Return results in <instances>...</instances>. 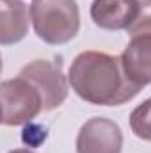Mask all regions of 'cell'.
Returning a JSON list of instances; mask_svg holds the SVG:
<instances>
[{
    "label": "cell",
    "instance_id": "obj_12",
    "mask_svg": "<svg viewBox=\"0 0 151 153\" xmlns=\"http://www.w3.org/2000/svg\"><path fill=\"white\" fill-rule=\"evenodd\" d=\"M9 153H34V152H30V150H13Z\"/></svg>",
    "mask_w": 151,
    "mask_h": 153
},
{
    "label": "cell",
    "instance_id": "obj_8",
    "mask_svg": "<svg viewBox=\"0 0 151 153\" xmlns=\"http://www.w3.org/2000/svg\"><path fill=\"white\" fill-rule=\"evenodd\" d=\"M29 7L23 0H0V43H20L29 32Z\"/></svg>",
    "mask_w": 151,
    "mask_h": 153
},
{
    "label": "cell",
    "instance_id": "obj_2",
    "mask_svg": "<svg viewBox=\"0 0 151 153\" xmlns=\"http://www.w3.org/2000/svg\"><path fill=\"white\" fill-rule=\"evenodd\" d=\"M30 20L36 36L48 45H64L80 30L76 0H32Z\"/></svg>",
    "mask_w": 151,
    "mask_h": 153
},
{
    "label": "cell",
    "instance_id": "obj_4",
    "mask_svg": "<svg viewBox=\"0 0 151 153\" xmlns=\"http://www.w3.org/2000/svg\"><path fill=\"white\" fill-rule=\"evenodd\" d=\"M21 78L29 80L43 98V111H53L68 98V80L62 73V62L38 59L21 68Z\"/></svg>",
    "mask_w": 151,
    "mask_h": 153
},
{
    "label": "cell",
    "instance_id": "obj_10",
    "mask_svg": "<svg viewBox=\"0 0 151 153\" xmlns=\"http://www.w3.org/2000/svg\"><path fill=\"white\" fill-rule=\"evenodd\" d=\"M128 34L132 38H135V36H151V0L141 2L139 14H137L135 22L132 23V27L128 29Z\"/></svg>",
    "mask_w": 151,
    "mask_h": 153
},
{
    "label": "cell",
    "instance_id": "obj_9",
    "mask_svg": "<svg viewBox=\"0 0 151 153\" xmlns=\"http://www.w3.org/2000/svg\"><path fill=\"white\" fill-rule=\"evenodd\" d=\"M130 128L132 132L142 139L151 143V98L135 107L130 114Z\"/></svg>",
    "mask_w": 151,
    "mask_h": 153
},
{
    "label": "cell",
    "instance_id": "obj_5",
    "mask_svg": "<svg viewBox=\"0 0 151 153\" xmlns=\"http://www.w3.org/2000/svg\"><path fill=\"white\" fill-rule=\"evenodd\" d=\"M123 132L109 117H91L76 135V153H121Z\"/></svg>",
    "mask_w": 151,
    "mask_h": 153
},
{
    "label": "cell",
    "instance_id": "obj_1",
    "mask_svg": "<svg viewBox=\"0 0 151 153\" xmlns=\"http://www.w3.org/2000/svg\"><path fill=\"white\" fill-rule=\"evenodd\" d=\"M68 82L78 98L103 107L123 105L141 91L124 75L121 57L96 50L76 55L70 68Z\"/></svg>",
    "mask_w": 151,
    "mask_h": 153
},
{
    "label": "cell",
    "instance_id": "obj_3",
    "mask_svg": "<svg viewBox=\"0 0 151 153\" xmlns=\"http://www.w3.org/2000/svg\"><path fill=\"white\" fill-rule=\"evenodd\" d=\"M0 98L2 123L5 126L30 123L43 111V98L39 91L21 76L4 80L0 85Z\"/></svg>",
    "mask_w": 151,
    "mask_h": 153
},
{
    "label": "cell",
    "instance_id": "obj_11",
    "mask_svg": "<svg viewBox=\"0 0 151 153\" xmlns=\"http://www.w3.org/2000/svg\"><path fill=\"white\" fill-rule=\"evenodd\" d=\"M46 137H48V130H46V126H43L39 123H29L21 132L23 144H27L30 148H36L39 144H43L46 141Z\"/></svg>",
    "mask_w": 151,
    "mask_h": 153
},
{
    "label": "cell",
    "instance_id": "obj_6",
    "mask_svg": "<svg viewBox=\"0 0 151 153\" xmlns=\"http://www.w3.org/2000/svg\"><path fill=\"white\" fill-rule=\"evenodd\" d=\"M141 9V0H93L91 18L103 30H128Z\"/></svg>",
    "mask_w": 151,
    "mask_h": 153
},
{
    "label": "cell",
    "instance_id": "obj_7",
    "mask_svg": "<svg viewBox=\"0 0 151 153\" xmlns=\"http://www.w3.org/2000/svg\"><path fill=\"white\" fill-rule=\"evenodd\" d=\"M121 64L130 82L141 89L151 84V36H135L121 53Z\"/></svg>",
    "mask_w": 151,
    "mask_h": 153
}]
</instances>
